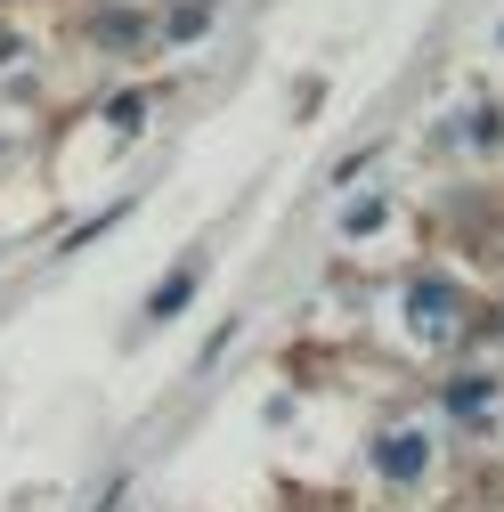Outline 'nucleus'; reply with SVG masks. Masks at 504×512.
Segmentation results:
<instances>
[{"label": "nucleus", "mask_w": 504, "mask_h": 512, "mask_svg": "<svg viewBox=\"0 0 504 512\" xmlns=\"http://www.w3.org/2000/svg\"><path fill=\"white\" fill-rule=\"evenodd\" d=\"M187 293H196V261H179V269L163 277V293L147 301V317H179V301H187Z\"/></svg>", "instance_id": "1"}, {"label": "nucleus", "mask_w": 504, "mask_h": 512, "mask_svg": "<svg viewBox=\"0 0 504 512\" xmlns=\"http://www.w3.org/2000/svg\"><path fill=\"white\" fill-rule=\"evenodd\" d=\"M415 326L423 334H448V293H439V285H415Z\"/></svg>", "instance_id": "2"}, {"label": "nucleus", "mask_w": 504, "mask_h": 512, "mask_svg": "<svg viewBox=\"0 0 504 512\" xmlns=\"http://www.w3.org/2000/svg\"><path fill=\"white\" fill-rule=\"evenodd\" d=\"M163 33H171V41H196V33H212V9H196V0H187V9H171Z\"/></svg>", "instance_id": "3"}]
</instances>
